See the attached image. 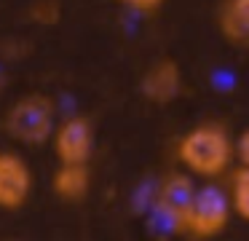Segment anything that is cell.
Masks as SVG:
<instances>
[{
	"label": "cell",
	"mask_w": 249,
	"mask_h": 241,
	"mask_svg": "<svg viewBox=\"0 0 249 241\" xmlns=\"http://www.w3.org/2000/svg\"><path fill=\"white\" fill-rule=\"evenodd\" d=\"M174 155H177L179 166L185 169V174L201 177V180H214V177H222L231 169L233 139L222 123L204 121L188 129L177 139Z\"/></svg>",
	"instance_id": "1"
},
{
	"label": "cell",
	"mask_w": 249,
	"mask_h": 241,
	"mask_svg": "<svg viewBox=\"0 0 249 241\" xmlns=\"http://www.w3.org/2000/svg\"><path fill=\"white\" fill-rule=\"evenodd\" d=\"M56 105L51 96L33 91V94H22L19 99L11 102V107L3 115V129L11 139L19 145H46L56 129Z\"/></svg>",
	"instance_id": "2"
},
{
	"label": "cell",
	"mask_w": 249,
	"mask_h": 241,
	"mask_svg": "<svg viewBox=\"0 0 249 241\" xmlns=\"http://www.w3.org/2000/svg\"><path fill=\"white\" fill-rule=\"evenodd\" d=\"M231 214L233 212H231V201H228L225 190H220L217 185L196 187V196L182 220L179 236H188L193 241H209L228 228Z\"/></svg>",
	"instance_id": "3"
},
{
	"label": "cell",
	"mask_w": 249,
	"mask_h": 241,
	"mask_svg": "<svg viewBox=\"0 0 249 241\" xmlns=\"http://www.w3.org/2000/svg\"><path fill=\"white\" fill-rule=\"evenodd\" d=\"M193 196H196V182L185 171H169L158 180L156 196H153V212L163 222V228L172 230V233H179Z\"/></svg>",
	"instance_id": "4"
},
{
	"label": "cell",
	"mask_w": 249,
	"mask_h": 241,
	"mask_svg": "<svg viewBox=\"0 0 249 241\" xmlns=\"http://www.w3.org/2000/svg\"><path fill=\"white\" fill-rule=\"evenodd\" d=\"M51 148L59 164H89L94 155V123L86 115H67L56 121L51 134Z\"/></svg>",
	"instance_id": "5"
},
{
	"label": "cell",
	"mask_w": 249,
	"mask_h": 241,
	"mask_svg": "<svg viewBox=\"0 0 249 241\" xmlns=\"http://www.w3.org/2000/svg\"><path fill=\"white\" fill-rule=\"evenodd\" d=\"M35 174L22 153L0 150V209L19 212L33 198Z\"/></svg>",
	"instance_id": "6"
},
{
	"label": "cell",
	"mask_w": 249,
	"mask_h": 241,
	"mask_svg": "<svg viewBox=\"0 0 249 241\" xmlns=\"http://www.w3.org/2000/svg\"><path fill=\"white\" fill-rule=\"evenodd\" d=\"M140 91L153 105H169V102H174L179 96V91H182V70H179V64L169 56L156 59L142 73Z\"/></svg>",
	"instance_id": "7"
},
{
	"label": "cell",
	"mask_w": 249,
	"mask_h": 241,
	"mask_svg": "<svg viewBox=\"0 0 249 241\" xmlns=\"http://www.w3.org/2000/svg\"><path fill=\"white\" fill-rule=\"evenodd\" d=\"M51 190L59 201L78 204L91 190V169L89 164H59L51 177Z\"/></svg>",
	"instance_id": "8"
},
{
	"label": "cell",
	"mask_w": 249,
	"mask_h": 241,
	"mask_svg": "<svg viewBox=\"0 0 249 241\" xmlns=\"http://www.w3.org/2000/svg\"><path fill=\"white\" fill-rule=\"evenodd\" d=\"M217 30L231 46H249V0H222L217 8Z\"/></svg>",
	"instance_id": "9"
},
{
	"label": "cell",
	"mask_w": 249,
	"mask_h": 241,
	"mask_svg": "<svg viewBox=\"0 0 249 241\" xmlns=\"http://www.w3.org/2000/svg\"><path fill=\"white\" fill-rule=\"evenodd\" d=\"M228 201H231V212L249 222V169L238 166L231 177V190H228Z\"/></svg>",
	"instance_id": "10"
},
{
	"label": "cell",
	"mask_w": 249,
	"mask_h": 241,
	"mask_svg": "<svg viewBox=\"0 0 249 241\" xmlns=\"http://www.w3.org/2000/svg\"><path fill=\"white\" fill-rule=\"evenodd\" d=\"M30 19L35 21V24H56V21L62 19V5L59 0H35L33 5H30Z\"/></svg>",
	"instance_id": "11"
},
{
	"label": "cell",
	"mask_w": 249,
	"mask_h": 241,
	"mask_svg": "<svg viewBox=\"0 0 249 241\" xmlns=\"http://www.w3.org/2000/svg\"><path fill=\"white\" fill-rule=\"evenodd\" d=\"M124 8L134 11V14H156L166 0H118Z\"/></svg>",
	"instance_id": "12"
},
{
	"label": "cell",
	"mask_w": 249,
	"mask_h": 241,
	"mask_svg": "<svg viewBox=\"0 0 249 241\" xmlns=\"http://www.w3.org/2000/svg\"><path fill=\"white\" fill-rule=\"evenodd\" d=\"M233 155L238 158V164H241L244 169H249V126L244 129V131L238 134V139L233 142Z\"/></svg>",
	"instance_id": "13"
},
{
	"label": "cell",
	"mask_w": 249,
	"mask_h": 241,
	"mask_svg": "<svg viewBox=\"0 0 249 241\" xmlns=\"http://www.w3.org/2000/svg\"><path fill=\"white\" fill-rule=\"evenodd\" d=\"M3 86H6V73H3V67H0V94H3Z\"/></svg>",
	"instance_id": "14"
},
{
	"label": "cell",
	"mask_w": 249,
	"mask_h": 241,
	"mask_svg": "<svg viewBox=\"0 0 249 241\" xmlns=\"http://www.w3.org/2000/svg\"><path fill=\"white\" fill-rule=\"evenodd\" d=\"M3 241H19V239H3Z\"/></svg>",
	"instance_id": "15"
}]
</instances>
